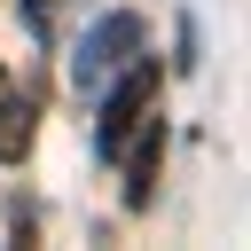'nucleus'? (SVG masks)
Returning a JSON list of instances; mask_svg holds the SVG:
<instances>
[{"label":"nucleus","instance_id":"1","mask_svg":"<svg viewBox=\"0 0 251 251\" xmlns=\"http://www.w3.org/2000/svg\"><path fill=\"white\" fill-rule=\"evenodd\" d=\"M149 110H157V63H149V55H133V63L102 86V126H94V149L118 165V157H126V141L149 126Z\"/></svg>","mask_w":251,"mask_h":251},{"label":"nucleus","instance_id":"2","mask_svg":"<svg viewBox=\"0 0 251 251\" xmlns=\"http://www.w3.org/2000/svg\"><path fill=\"white\" fill-rule=\"evenodd\" d=\"M133 55H141V16H133V8H110L102 24H86V39H78V55H71V86H78V94H102Z\"/></svg>","mask_w":251,"mask_h":251},{"label":"nucleus","instance_id":"3","mask_svg":"<svg viewBox=\"0 0 251 251\" xmlns=\"http://www.w3.org/2000/svg\"><path fill=\"white\" fill-rule=\"evenodd\" d=\"M157 165H165V126H157V110H149V126L126 141V212H149V196H157Z\"/></svg>","mask_w":251,"mask_h":251},{"label":"nucleus","instance_id":"4","mask_svg":"<svg viewBox=\"0 0 251 251\" xmlns=\"http://www.w3.org/2000/svg\"><path fill=\"white\" fill-rule=\"evenodd\" d=\"M39 133V94H16V78L0 71V165H16Z\"/></svg>","mask_w":251,"mask_h":251},{"label":"nucleus","instance_id":"5","mask_svg":"<svg viewBox=\"0 0 251 251\" xmlns=\"http://www.w3.org/2000/svg\"><path fill=\"white\" fill-rule=\"evenodd\" d=\"M16 8H24V24H31V39H47V31H55V16H63L71 0H16Z\"/></svg>","mask_w":251,"mask_h":251}]
</instances>
